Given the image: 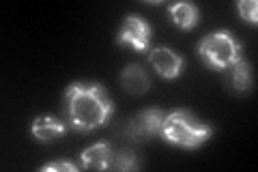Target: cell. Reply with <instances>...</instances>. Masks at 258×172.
I'll use <instances>...</instances> for the list:
<instances>
[{
  "label": "cell",
  "mask_w": 258,
  "mask_h": 172,
  "mask_svg": "<svg viewBox=\"0 0 258 172\" xmlns=\"http://www.w3.org/2000/svg\"><path fill=\"white\" fill-rule=\"evenodd\" d=\"M62 101L64 121L80 134L103 127L114 112V103L101 82H71Z\"/></svg>",
  "instance_id": "1"
},
{
  "label": "cell",
  "mask_w": 258,
  "mask_h": 172,
  "mask_svg": "<svg viewBox=\"0 0 258 172\" xmlns=\"http://www.w3.org/2000/svg\"><path fill=\"white\" fill-rule=\"evenodd\" d=\"M120 86L125 88L129 95H144L151 88L149 73L142 69V65H127L120 71Z\"/></svg>",
  "instance_id": "9"
},
{
  "label": "cell",
  "mask_w": 258,
  "mask_h": 172,
  "mask_svg": "<svg viewBox=\"0 0 258 172\" xmlns=\"http://www.w3.org/2000/svg\"><path fill=\"white\" fill-rule=\"evenodd\" d=\"M80 159H82V168H88V170H108L110 161H112V149H110L108 142H97L93 146H88L86 151H82Z\"/></svg>",
  "instance_id": "10"
},
{
  "label": "cell",
  "mask_w": 258,
  "mask_h": 172,
  "mask_svg": "<svg viewBox=\"0 0 258 172\" xmlns=\"http://www.w3.org/2000/svg\"><path fill=\"white\" fill-rule=\"evenodd\" d=\"M58 170L78 172L80 168L76 166V163H71V161H52V163H47V166H41V172H58Z\"/></svg>",
  "instance_id": "14"
},
{
  "label": "cell",
  "mask_w": 258,
  "mask_h": 172,
  "mask_svg": "<svg viewBox=\"0 0 258 172\" xmlns=\"http://www.w3.org/2000/svg\"><path fill=\"white\" fill-rule=\"evenodd\" d=\"M116 43L129 45L136 52H149L151 45V24L138 13H127L116 32Z\"/></svg>",
  "instance_id": "4"
},
{
  "label": "cell",
  "mask_w": 258,
  "mask_h": 172,
  "mask_svg": "<svg viewBox=\"0 0 258 172\" xmlns=\"http://www.w3.org/2000/svg\"><path fill=\"white\" fill-rule=\"evenodd\" d=\"M149 63L153 65V69L166 80L179 78L183 73V65H185L183 56H179L174 50H170V47H155V50H151Z\"/></svg>",
  "instance_id": "6"
},
{
  "label": "cell",
  "mask_w": 258,
  "mask_h": 172,
  "mask_svg": "<svg viewBox=\"0 0 258 172\" xmlns=\"http://www.w3.org/2000/svg\"><path fill=\"white\" fill-rule=\"evenodd\" d=\"M237 9H239V15L245 22H249V24L258 22V3L256 0H241V3L237 5Z\"/></svg>",
  "instance_id": "13"
},
{
  "label": "cell",
  "mask_w": 258,
  "mask_h": 172,
  "mask_svg": "<svg viewBox=\"0 0 258 172\" xmlns=\"http://www.w3.org/2000/svg\"><path fill=\"white\" fill-rule=\"evenodd\" d=\"M226 71V84H228L230 91L235 93H247L252 91L254 84V76H252V67H249L247 61H237L235 65H230Z\"/></svg>",
  "instance_id": "8"
},
{
  "label": "cell",
  "mask_w": 258,
  "mask_h": 172,
  "mask_svg": "<svg viewBox=\"0 0 258 172\" xmlns=\"http://www.w3.org/2000/svg\"><path fill=\"white\" fill-rule=\"evenodd\" d=\"M110 168L118 170V172H127V170H136V168H138V161H136V155L132 151L125 149V151H118L116 155H112Z\"/></svg>",
  "instance_id": "12"
},
{
  "label": "cell",
  "mask_w": 258,
  "mask_h": 172,
  "mask_svg": "<svg viewBox=\"0 0 258 172\" xmlns=\"http://www.w3.org/2000/svg\"><path fill=\"white\" fill-rule=\"evenodd\" d=\"M168 13H170L174 26H179L181 30H191L200 22L198 7L191 3H174L168 7Z\"/></svg>",
  "instance_id": "11"
},
{
  "label": "cell",
  "mask_w": 258,
  "mask_h": 172,
  "mask_svg": "<svg viewBox=\"0 0 258 172\" xmlns=\"http://www.w3.org/2000/svg\"><path fill=\"white\" fill-rule=\"evenodd\" d=\"M198 56L203 63L213 71H224L230 65L243 59V47H241L239 39L232 35L230 30H215L209 32L207 37L200 39L196 45Z\"/></svg>",
  "instance_id": "3"
},
{
  "label": "cell",
  "mask_w": 258,
  "mask_h": 172,
  "mask_svg": "<svg viewBox=\"0 0 258 172\" xmlns=\"http://www.w3.org/2000/svg\"><path fill=\"white\" fill-rule=\"evenodd\" d=\"M164 110L159 108H149V110H142L138 117H134L127 125V136L136 142H142V140H151L153 136H159V129H161V123H164Z\"/></svg>",
  "instance_id": "5"
},
{
  "label": "cell",
  "mask_w": 258,
  "mask_h": 172,
  "mask_svg": "<svg viewBox=\"0 0 258 172\" xmlns=\"http://www.w3.org/2000/svg\"><path fill=\"white\" fill-rule=\"evenodd\" d=\"M159 136L166 142L183 146V149H198L213 136V127L203 123L189 110H172L164 117Z\"/></svg>",
  "instance_id": "2"
},
{
  "label": "cell",
  "mask_w": 258,
  "mask_h": 172,
  "mask_svg": "<svg viewBox=\"0 0 258 172\" xmlns=\"http://www.w3.org/2000/svg\"><path fill=\"white\" fill-rule=\"evenodd\" d=\"M64 132H67V125L56 117H50V114H41L32 123V136L41 144H50L54 140H58Z\"/></svg>",
  "instance_id": "7"
}]
</instances>
